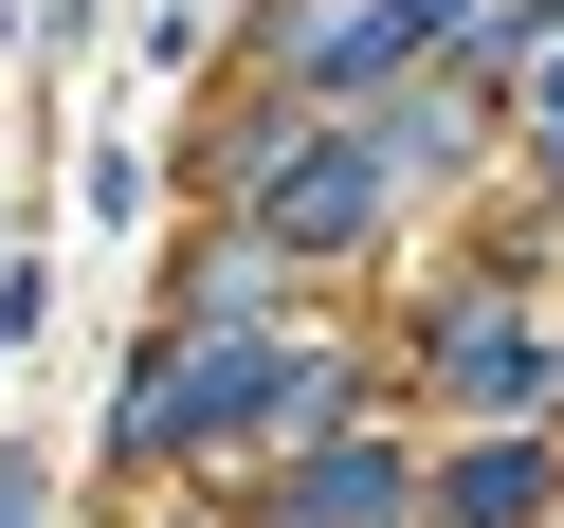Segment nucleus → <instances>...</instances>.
I'll use <instances>...</instances> for the list:
<instances>
[{
	"mask_svg": "<svg viewBox=\"0 0 564 528\" xmlns=\"http://www.w3.org/2000/svg\"><path fill=\"white\" fill-rule=\"evenodd\" d=\"M310 438H328V419H310ZM273 528H419V455H401V438L292 455V474H273Z\"/></svg>",
	"mask_w": 564,
	"mask_h": 528,
	"instance_id": "nucleus-5",
	"label": "nucleus"
},
{
	"mask_svg": "<svg viewBox=\"0 0 564 528\" xmlns=\"http://www.w3.org/2000/svg\"><path fill=\"white\" fill-rule=\"evenodd\" d=\"M256 419H273V328H237V310H183V328L128 365L110 455L147 474V455H219V438H256Z\"/></svg>",
	"mask_w": 564,
	"mask_h": 528,
	"instance_id": "nucleus-1",
	"label": "nucleus"
},
{
	"mask_svg": "<svg viewBox=\"0 0 564 528\" xmlns=\"http://www.w3.org/2000/svg\"><path fill=\"white\" fill-rule=\"evenodd\" d=\"M437 382H455V401H474V419H546L564 401V346L546 328H528V310H437Z\"/></svg>",
	"mask_w": 564,
	"mask_h": 528,
	"instance_id": "nucleus-4",
	"label": "nucleus"
},
{
	"mask_svg": "<svg viewBox=\"0 0 564 528\" xmlns=\"http://www.w3.org/2000/svg\"><path fill=\"white\" fill-rule=\"evenodd\" d=\"M546 492H564V474H546V438H528V419H491V438L437 474V510H455V528H528Z\"/></svg>",
	"mask_w": 564,
	"mask_h": 528,
	"instance_id": "nucleus-6",
	"label": "nucleus"
},
{
	"mask_svg": "<svg viewBox=\"0 0 564 528\" xmlns=\"http://www.w3.org/2000/svg\"><path fill=\"white\" fill-rule=\"evenodd\" d=\"M365 164H382V183H437V164H474V110H455V91H382Z\"/></svg>",
	"mask_w": 564,
	"mask_h": 528,
	"instance_id": "nucleus-7",
	"label": "nucleus"
},
{
	"mask_svg": "<svg viewBox=\"0 0 564 528\" xmlns=\"http://www.w3.org/2000/svg\"><path fill=\"white\" fill-rule=\"evenodd\" d=\"M382 74H419L401 0H273V91H382Z\"/></svg>",
	"mask_w": 564,
	"mask_h": 528,
	"instance_id": "nucleus-3",
	"label": "nucleus"
},
{
	"mask_svg": "<svg viewBox=\"0 0 564 528\" xmlns=\"http://www.w3.org/2000/svg\"><path fill=\"white\" fill-rule=\"evenodd\" d=\"M237 183H256V237H273V256H365L382 201H401V183L365 164V128H292V110L237 147Z\"/></svg>",
	"mask_w": 564,
	"mask_h": 528,
	"instance_id": "nucleus-2",
	"label": "nucleus"
},
{
	"mask_svg": "<svg viewBox=\"0 0 564 528\" xmlns=\"http://www.w3.org/2000/svg\"><path fill=\"white\" fill-rule=\"evenodd\" d=\"M528 528H564V492H546V510H528Z\"/></svg>",
	"mask_w": 564,
	"mask_h": 528,
	"instance_id": "nucleus-8",
	"label": "nucleus"
}]
</instances>
